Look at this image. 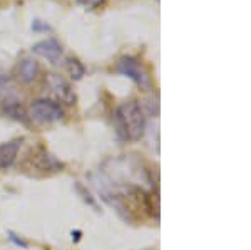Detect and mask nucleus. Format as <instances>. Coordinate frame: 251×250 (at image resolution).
I'll use <instances>...</instances> for the list:
<instances>
[{"label": "nucleus", "instance_id": "nucleus-2", "mask_svg": "<svg viewBox=\"0 0 251 250\" xmlns=\"http://www.w3.org/2000/svg\"><path fill=\"white\" fill-rule=\"evenodd\" d=\"M29 118L40 124H50L64 118V111L60 110L57 103H52L47 99H39L32 103L29 110Z\"/></svg>", "mask_w": 251, "mask_h": 250}, {"label": "nucleus", "instance_id": "nucleus-6", "mask_svg": "<svg viewBox=\"0 0 251 250\" xmlns=\"http://www.w3.org/2000/svg\"><path fill=\"white\" fill-rule=\"evenodd\" d=\"M20 143H22L20 139H14L0 144V171L9 170L15 163L20 151Z\"/></svg>", "mask_w": 251, "mask_h": 250}, {"label": "nucleus", "instance_id": "nucleus-1", "mask_svg": "<svg viewBox=\"0 0 251 250\" xmlns=\"http://www.w3.org/2000/svg\"><path fill=\"white\" fill-rule=\"evenodd\" d=\"M116 126L117 133L124 139L137 141L144 135L146 130V114L141 110L137 101H129V103L121 104L116 110Z\"/></svg>", "mask_w": 251, "mask_h": 250}, {"label": "nucleus", "instance_id": "nucleus-8", "mask_svg": "<svg viewBox=\"0 0 251 250\" xmlns=\"http://www.w3.org/2000/svg\"><path fill=\"white\" fill-rule=\"evenodd\" d=\"M67 67H69V72H71V76L74 79H80L84 76V66L79 62L77 59H71V60H69Z\"/></svg>", "mask_w": 251, "mask_h": 250}, {"label": "nucleus", "instance_id": "nucleus-7", "mask_svg": "<svg viewBox=\"0 0 251 250\" xmlns=\"http://www.w3.org/2000/svg\"><path fill=\"white\" fill-rule=\"evenodd\" d=\"M39 74V64L32 59H25L20 62L19 66V78L24 81V83H32Z\"/></svg>", "mask_w": 251, "mask_h": 250}, {"label": "nucleus", "instance_id": "nucleus-5", "mask_svg": "<svg viewBox=\"0 0 251 250\" xmlns=\"http://www.w3.org/2000/svg\"><path fill=\"white\" fill-rule=\"evenodd\" d=\"M47 86L50 87L52 92H54L57 98L66 104H74L75 101V96L72 92L71 86L66 83V79L60 78L57 74H49V79H47Z\"/></svg>", "mask_w": 251, "mask_h": 250}, {"label": "nucleus", "instance_id": "nucleus-10", "mask_svg": "<svg viewBox=\"0 0 251 250\" xmlns=\"http://www.w3.org/2000/svg\"><path fill=\"white\" fill-rule=\"evenodd\" d=\"M7 84H9V79H7L3 74H0V89H5Z\"/></svg>", "mask_w": 251, "mask_h": 250}, {"label": "nucleus", "instance_id": "nucleus-3", "mask_svg": "<svg viewBox=\"0 0 251 250\" xmlns=\"http://www.w3.org/2000/svg\"><path fill=\"white\" fill-rule=\"evenodd\" d=\"M117 71L123 76H127L129 79H132L137 86L146 87L149 89L151 87V78H149L148 71L144 69V66L139 62L136 57H123L117 62Z\"/></svg>", "mask_w": 251, "mask_h": 250}, {"label": "nucleus", "instance_id": "nucleus-9", "mask_svg": "<svg viewBox=\"0 0 251 250\" xmlns=\"http://www.w3.org/2000/svg\"><path fill=\"white\" fill-rule=\"evenodd\" d=\"M50 29L52 27L47 22H42V20H34L32 22V30L34 32H49Z\"/></svg>", "mask_w": 251, "mask_h": 250}, {"label": "nucleus", "instance_id": "nucleus-4", "mask_svg": "<svg viewBox=\"0 0 251 250\" xmlns=\"http://www.w3.org/2000/svg\"><path fill=\"white\" fill-rule=\"evenodd\" d=\"M32 51H34V54L40 56V57L50 60L52 64H59L60 56H62V46L55 39L40 40V42H37L32 47Z\"/></svg>", "mask_w": 251, "mask_h": 250}]
</instances>
